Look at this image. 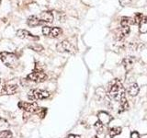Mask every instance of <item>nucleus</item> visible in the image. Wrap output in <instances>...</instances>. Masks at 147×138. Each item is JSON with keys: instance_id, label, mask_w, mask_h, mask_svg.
Segmentation results:
<instances>
[{"instance_id": "f257e3e1", "label": "nucleus", "mask_w": 147, "mask_h": 138, "mask_svg": "<svg viewBox=\"0 0 147 138\" xmlns=\"http://www.w3.org/2000/svg\"><path fill=\"white\" fill-rule=\"evenodd\" d=\"M18 108L25 110L26 112L38 114L40 118H44L47 113V109L39 107L36 103L33 102H25V101H20L18 104Z\"/></svg>"}, {"instance_id": "f03ea898", "label": "nucleus", "mask_w": 147, "mask_h": 138, "mask_svg": "<svg viewBox=\"0 0 147 138\" xmlns=\"http://www.w3.org/2000/svg\"><path fill=\"white\" fill-rule=\"evenodd\" d=\"M109 95L113 99L117 101H121V99L125 97V89L118 79H115L112 82V85L109 89Z\"/></svg>"}, {"instance_id": "7ed1b4c3", "label": "nucleus", "mask_w": 147, "mask_h": 138, "mask_svg": "<svg viewBox=\"0 0 147 138\" xmlns=\"http://www.w3.org/2000/svg\"><path fill=\"white\" fill-rule=\"evenodd\" d=\"M0 60L8 68H16L18 66V58L15 53L2 52L0 53Z\"/></svg>"}, {"instance_id": "20e7f679", "label": "nucleus", "mask_w": 147, "mask_h": 138, "mask_svg": "<svg viewBox=\"0 0 147 138\" xmlns=\"http://www.w3.org/2000/svg\"><path fill=\"white\" fill-rule=\"evenodd\" d=\"M50 93L47 90H43V89H32L29 92L28 94V99L31 101H35V100H40V99H44L49 98Z\"/></svg>"}, {"instance_id": "39448f33", "label": "nucleus", "mask_w": 147, "mask_h": 138, "mask_svg": "<svg viewBox=\"0 0 147 138\" xmlns=\"http://www.w3.org/2000/svg\"><path fill=\"white\" fill-rule=\"evenodd\" d=\"M27 79L36 83H40L47 79V75L41 70H34L27 76Z\"/></svg>"}, {"instance_id": "423d86ee", "label": "nucleus", "mask_w": 147, "mask_h": 138, "mask_svg": "<svg viewBox=\"0 0 147 138\" xmlns=\"http://www.w3.org/2000/svg\"><path fill=\"white\" fill-rule=\"evenodd\" d=\"M62 29L61 28H58V27H53V28H51L48 26H44L42 28V33L45 36H48V37H52V38H57L60 35L62 34Z\"/></svg>"}, {"instance_id": "0eeeda50", "label": "nucleus", "mask_w": 147, "mask_h": 138, "mask_svg": "<svg viewBox=\"0 0 147 138\" xmlns=\"http://www.w3.org/2000/svg\"><path fill=\"white\" fill-rule=\"evenodd\" d=\"M56 50L60 53H75L76 49L75 47L71 44V43H69L68 41H63L62 43H60L56 45Z\"/></svg>"}, {"instance_id": "6e6552de", "label": "nucleus", "mask_w": 147, "mask_h": 138, "mask_svg": "<svg viewBox=\"0 0 147 138\" xmlns=\"http://www.w3.org/2000/svg\"><path fill=\"white\" fill-rule=\"evenodd\" d=\"M17 36L18 38L28 39V40H31V41H38L40 39L38 36L33 35L32 33H30V31H28L26 30H18L17 31Z\"/></svg>"}, {"instance_id": "1a4fd4ad", "label": "nucleus", "mask_w": 147, "mask_h": 138, "mask_svg": "<svg viewBox=\"0 0 147 138\" xmlns=\"http://www.w3.org/2000/svg\"><path fill=\"white\" fill-rule=\"evenodd\" d=\"M17 85H4L0 89V95H13L18 91Z\"/></svg>"}, {"instance_id": "9d476101", "label": "nucleus", "mask_w": 147, "mask_h": 138, "mask_svg": "<svg viewBox=\"0 0 147 138\" xmlns=\"http://www.w3.org/2000/svg\"><path fill=\"white\" fill-rule=\"evenodd\" d=\"M27 24L30 27H36V26L44 24V22L41 20L40 17H38V16H30L29 18H28Z\"/></svg>"}, {"instance_id": "9b49d317", "label": "nucleus", "mask_w": 147, "mask_h": 138, "mask_svg": "<svg viewBox=\"0 0 147 138\" xmlns=\"http://www.w3.org/2000/svg\"><path fill=\"white\" fill-rule=\"evenodd\" d=\"M98 121L100 122H102L104 125L105 124H109L112 120V117L110 116L109 113L105 112H99L98 113Z\"/></svg>"}, {"instance_id": "f8f14e48", "label": "nucleus", "mask_w": 147, "mask_h": 138, "mask_svg": "<svg viewBox=\"0 0 147 138\" xmlns=\"http://www.w3.org/2000/svg\"><path fill=\"white\" fill-rule=\"evenodd\" d=\"M39 17L44 23H51L53 20V13L50 12V11L41 12Z\"/></svg>"}, {"instance_id": "ddd939ff", "label": "nucleus", "mask_w": 147, "mask_h": 138, "mask_svg": "<svg viewBox=\"0 0 147 138\" xmlns=\"http://www.w3.org/2000/svg\"><path fill=\"white\" fill-rule=\"evenodd\" d=\"M135 62V58L133 56H129V57H126L123 59V66L125 68L126 71H129L131 70L133 66V64Z\"/></svg>"}, {"instance_id": "4468645a", "label": "nucleus", "mask_w": 147, "mask_h": 138, "mask_svg": "<svg viewBox=\"0 0 147 138\" xmlns=\"http://www.w3.org/2000/svg\"><path fill=\"white\" fill-rule=\"evenodd\" d=\"M139 86H138L136 83H133V84H131L130 87H129L128 89V93L130 96L131 97H135L138 95V93H139Z\"/></svg>"}, {"instance_id": "2eb2a0df", "label": "nucleus", "mask_w": 147, "mask_h": 138, "mask_svg": "<svg viewBox=\"0 0 147 138\" xmlns=\"http://www.w3.org/2000/svg\"><path fill=\"white\" fill-rule=\"evenodd\" d=\"M139 31L140 33H147V17H144L142 18V20L139 22Z\"/></svg>"}, {"instance_id": "dca6fc26", "label": "nucleus", "mask_w": 147, "mask_h": 138, "mask_svg": "<svg viewBox=\"0 0 147 138\" xmlns=\"http://www.w3.org/2000/svg\"><path fill=\"white\" fill-rule=\"evenodd\" d=\"M135 24L134 18H130V17H122L121 20V27H125V26H130Z\"/></svg>"}, {"instance_id": "f3484780", "label": "nucleus", "mask_w": 147, "mask_h": 138, "mask_svg": "<svg viewBox=\"0 0 147 138\" xmlns=\"http://www.w3.org/2000/svg\"><path fill=\"white\" fill-rule=\"evenodd\" d=\"M119 106H121V110H119V113H121L122 112H125L126 110H128L129 104H128V100L126 99L125 97H124L123 99H121V100L119 101Z\"/></svg>"}, {"instance_id": "a211bd4d", "label": "nucleus", "mask_w": 147, "mask_h": 138, "mask_svg": "<svg viewBox=\"0 0 147 138\" xmlns=\"http://www.w3.org/2000/svg\"><path fill=\"white\" fill-rule=\"evenodd\" d=\"M9 128V122L7 120L0 117V131H7Z\"/></svg>"}, {"instance_id": "6ab92c4d", "label": "nucleus", "mask_w": 147, "mask_h": 138, "mask_svg": "<svg viewBox=\"0 0 147 138\" xmlns=\"http://www.w3.org/2000/svg\"><path fill=\"white\" fill-rule=\"evenodd\" d=\"M95 129H96V132L98 133V135H101L104 131V124L102 122H100L99 121L96 122H95Z\"/></svg>"}, {"instance_id": "aec40b11", "label": "nucleus", "mask_w": 147, "mask_h": 138, "mask_svg": "<svg viewBox=\"0 0 147 138\" xmlns=\"http://www.w3.org/2000/svg\"><path fill=\"white\" fill-rule=\"evenodd\" d=\"M121 130H122V129L121 127H113V128H111L109 130L110 137H114V136L119 135V133H121Z\"/></svg>"}, {"instance_id": "412c9836", "label": "nucleus", "mask_w": 147, "mask_h": 138, "mask_svg": "<svg viewBox=\"0 0 147 138\" xmlns=\"http://www.w3.org/2000/svg\"><path fill=\"white\" fill-rule=\"evenodd\" d=\"M29 48H30L31 50H33L35 51V52H41V51L43 50V47L41 45L38 44V43H34V44H32V45H30L29 46Z\"/></svg>"}, {"instance_id": "4be33fe9", "label": "nucleus", "mask_w": 147, "mask_h": 138, "mask_svg": "<svg viewBox=\"0 0 147 138\" xmlns=\"http://www.w3.org/2000/svg\"><path fill=\"white\" fill-rule=\"evenodd\" d=\"M12 133L10 131H0V138H11Z\"/></svg>"}, {"instance_id": "5701e85b", "label": "nucleus", "mask_w": 147, "mask_h": 138, "mask_svg": "<svg viewBox=\"0 0 147 138\" xmlns=\"http://www.w3.org/2000/svg\"><path fill=\"white\" fill-rule=\"evenodd\" d=\"M144 18V16H142V13H136L134 15V21H135V24H139V22L142 20V18Z\"/></svg>"}, {"instance_id": "b1692460", "label": "nucleus", "mask_w": 147, "mask_h": 138, "mask_svg": "<svg viewBox=\"0 0 147 138\" xmlns=\"http://www.w3.org/2000/svg\"><path fill=\"white\" fill-rule=\"evenodd\" d=\"M131 0H119V4H121V7H126L127 5H129L131 3Z\"/></svg>"}, {"instance_id": "393cba45", "label": "nucleus", "mask_w": 147, "mask_h": 138, "mask_svg": "<svg viewBox=\"0 0 147 138\" xmlns=\"http://www.w3.org/2000/svg\"><path fill=\"white\" fill-rule=\"evenodd\" d=\"M131 138H140V135L139 133L136 132V131H133L131 133Z\"/></svg>"}, {"instance_id": "a878e982", "label": "nucleus", "mask_w": 147, "mask_h": 138, "mask_svg": "<svg viewBox=\"0 0 147 138\" xmlns=\"http://www.w3.org/2000/svg\"><path fill=\"white\" fill-rule=\"evenodd\" d=\"M66 138H80V136L76 135H69L66 136Z\"/></svg>"}, {"instance_id": "bb28decb", "label": "nucleus", "mask_w": 147, "mask_h": 138, "mask_svg": "<svg viewBox=\"0 0 147 138\" xmlns=\"http://www.w3.org/2000/svg\"><path fill=\"white\" fill-rule=\"evenodd\" d=\"M0 84H1V79H0Z\"/></svg>"}, {"instance_id": "cd10ccee", "label": "nucleus", "mask_w": 147, "mask_h": 138, "mask_svg": "<svg viewBox=\"0 0 147 138\" xmlns=\"http://www.w3.org/2000/svg\"><path fill=\"white\" fill-rule=\"evenodd\" d=\"M0 5H1V0H0Z\"/></svg>"}, {"instance_id": "c85d7f7f", "label": "nucleus", "mask_w": 147, "mask_h": 138, "mask_svg": "<svg viewBox=\"0 0 147 138\" xmlns=\"http://www.w3.org/2000/svg\"><path fill=\"white\" fill-rule=\"evenodd\" d=\"M96 138H98V137H96Z\"/></svg>"}]
</instances>
